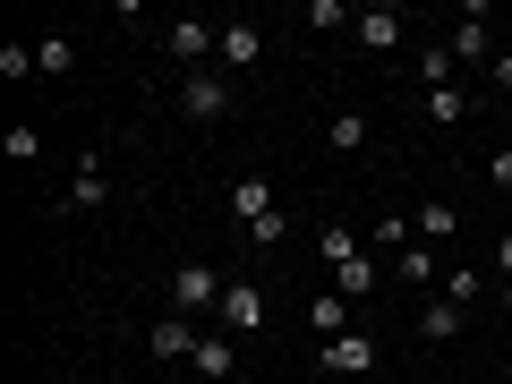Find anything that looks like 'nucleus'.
<instances>
[{"mask_svg": "<svg viewBox=\"0 0 512 384\" xmlns=\"http://www.w3.org/2000/svg\"><path fill=\"white\" fill-rule=\"evenodd\" d=\"M231 214L248 222V231H256L265 214H282V205H274V180H265V171H248V180H231Z\"/></svg>", "mask_w": 512, "mask_h": 384, "instance_id": "7", "label": "nucleus"}, {"mask_svg": "<svg viewBox=\"0 0 512 384\" xmlns=\"http://www.w3.org/2000/svg\"><path fill=\"white\" fill-rule=\"evenodd\" d=\"M0 154H9V163H35V154H43V137H35V128L18 120V128H9V137H0Z\"/></svg>", "mask_w": 512, "mask_h": 384, "instance_id": "21", "label": "nucleus"}, {"mask_svg": "<svg viewBox=\"0 0 512 384\" xmlns=\"http://www.w3.org/2000/svg\"><path fill=\"white\" fill-rule=\"evenodd\" d=\"M299 18H308V26H350V9H342V0H308Z\"/></svg>", "mask_w": 512, "mask_h": 384, "instance_id": "25", "label": "nucleus"}, {"mask_svg": "<svg viewBox=\"0 0 512 384\" xmlns=\"http://www.w3.org/2000/svg\"><path fill=\"white\" fill-rule=\"evenodd\" d=\"M205 308H222V274L205 256H188L180 274H171V316H205Z\"/></svg>", "mask_w": 512, "mask_h": 384, "instance_id": "1", "label": "nucleus"}, {"mask_svg": "<svg viewBox=\"0 0 512 384\" xmlns=\"http://www.w3.org/2000/svg\"><path fill=\"white\" fill-rule=\"evenodd\" d=\"M487 180H495V188H512V146H504V154L487 163Z\"/></svg>", "mask_w": 512, "mask_h": 384, "instance_id": "26", "label": "nucleus"}, {"mask_svg": "<svg viewBox=\"0 0 512 384\" xmlns=\"http://www.w3.org/2000/svg\"><path fill=\"white\" fill-rule=\"evenodd\" d=\"M163 52H171V60H188V69H197L205 52H222V26H205V18H171Z\"/></svg>", "mask_w": 512, "mask_h": 384, "instance_id": "5", "label": "nucleus"}, {"mask_svg": "<svg viewBox=\"0 0 512 384\" xmlns=\"http://www.w3.org/2000/svg\"><path fill=\"white\" fill-rule=\"evenodd\" d=\"M419 231H427V248H436V239H453V231H461V214H453V205H427Z\"/></svg>", "mask_w": 512, "mask_h": 384, "instance_id": "24", "label": "nucleus"}, {"mask_svg": "<svg viewBox=\"0 0 512 384\" xmlns=\"http://www.w3.org/2000/svg\"><path fill=\"white\" fill-rule=\"evenodd\" d=\"M0 77H43L35 69V43H0Z\"/></svg>", "mask_w": 512, "mask_h": 384, "instance_id": "22", "label": "nucleus"}, {"mask_svg": "<svg viewBox=\"0 0 512 384\" xmlns=\"http://www.w3.org/2000/svg\"><path fill=\"white\" fill-rule=\"evenodd\" d=\"M333 282H342V299H367V291H376V282H384V265H376V256H367V248H350L342 265H333Z\"/></svg>", "mask_w": 512, "mask_h": 384, "instance_id": "9", "label": "nucleus"}, {"mask_svg": "<svg viewBox=\"0 0 512 384\" xmlns=\"http://www.w3.org/2000/svg\"><path fill=\"white\" fill-rule=\"evenodd\" d=\"M478 291H487V274H478V265H453V274H444V299H453V308H470Z\"/></svg>", "mask_w": 512, "mask_h": 384, "instance_id": "19", "label": "nucleus"}, {"mask_svg": "<svg viewBox=\"0 0 512 384\" xmlns=\"http://www.w3.org/2000/svg\"><path fill=\"white\" fill-rule=\"evenodd\" d=\"M427 120H436V128H461V120H470V94H461V86L427 94Z\"/></svg>", "mask_w": 512, "mask_h": 384, "instance_id": "17", "label": "nucleus"}, {"mask_svg": "<svg viewBox=\"0 0 512 384\" xmlns=\"http://www.w3.org/2000/svg\"><path fill=\"white\" fill-rule=\"evenodd\" d=\"M231 384H239V376H231Z\"/></svg>", "mask_w": 512, "mask_h": 384, "instance_id": "29", "label": "nucleus"}, {"mask_svg": "<svg viewBox=\"0 0 512 384\" xmlns=\"http://www.w3.org/2000/svg\"><path fill=\"white\" fill-rule=\"evenodd\" d=\"M453 333H461V308L453 299H427L419 308V342H453Z\"/></svg>", "mask_w": 512, "mask_h": 384, "instance_id": "16", "label": "nucleus"}, {"mask_svg": "<svg viewBox=\"0 0 512 384\" xmlns=\"http://www.w3.org/2000/svg\"><path fill=\"white\" fill-rule=\"evenodd\" d=\"M393 265H402L410 282H436V248H427V239H419V248H402V256H393Z\"/></svg>", "mask_w": 512, "mask_h": 384, "instance_id": "23", "label": "nucleus"}, {"mask_svg": "<svg viewBox=\"0 0 512 384\" xmlns=\"http://www.w3.org/2000/svg\"><path fill=\"white\" fill-rule=\"evenodd\" d=\"M188 367H197L205 384H231V367H239V350H231V333H205V342H197V359H188Z\"/></svg>", "mask_w": 512, "mask_h": 384, "instance_id": "10", "label": "nucleus"}, {"mask_svg": "<svg viewBox=\"0 0 512 384\" xmlns=\"http://www.w3.org/2000/svg\"><path fill=\"white\" fill-rule=\"evenodd\" d=\"M453 60H487V18H478V9L453 26Z\"/></svg>", "mask_w": 512, "mask_h": 384, "instance_id": "18", "label": "nucleus"}, {"mask_svg": "<svg viewBox=\"0 0 512 384\" xmlns=\"http://www.w3.org/2000/svg\"><path fill=\"white\" fill-rule=\"evenodd\" d=\"M402 35H410L402 9H359V43H367V52H393Z\"/></svg>", "mask_w": 512, "mask_h": 384, "instance_id": "8", "label": "nucleus"}, {"mask_svg": "<svg viewBox=\"0 0 512 384\" xmlns=\"http://www.w3.org/2000/svg\"><path fill=\"white\" fill-rule=\"evenodd\" d=\"M231 103H239V94L222 86L214 69H188L180 77V111H188V120H231Z\"/></svg>", "mask_w": 512, "mask_h": 384, "instance_id": "2", "label": "nucleus"}, {"mask_svg": "<svg viewBox=\"0 0 512 384\" xmlns=\"http://www.w3.org/2000/svg\"><path fill=\"white\" fill-rule=\"evenodd\" d=\"M69 205H77V214H94V205H111V180H103V163H94V154H86V171L69 180Z\"/></svg>", "mask_w": 512, "mask_h": 384, "instance_id": "13", "label": "nucleus"}, {"mask_svg": "<svg viewBox=\"0 0 512 384\" xmlns=\"http://www.w3.org/2000/svg\"><path fill=\"white\" fill-rule=\"evenodd\" d=\"M197 342L205 333H188V316H163L154 325V359H197Z\"/></svg>", "mask_w": 512, "mask_h": 384, "instance_id": "11", "label": "nucleus"}, {"mask_svg": "<svg viewBox=\"0 0 512 384\" xmlns=\"http://www.w3.org/2000/svg\"><path fill=\"white\" fill-rule=\"evenodd\" d=\"M316 367H325V376H367V367H376V342H367V333H342V342H316Z\"/></svg>", "mask_w": 512, "mask_h": 384, "instance_id": "4", "label": "nucleus"}, {"mask_svg": "<svg viewBox=\"0 0 512 384\" xmlns=\"http://www.w3.org/2000/svg\"><path fill=\"white\" fill-rule=\"evenodd\" d=\"M453 69H461V60H453V43H427V52H419V86H427V94H444V86H453Z\"/></svg>", "mask_w": 512, "mask_h": 384, "instance_id": "15", "label": "nucleus"}, {"mask_svg": "<svg viewBox=\"0 0 512 384\" xmlns=\"http://www.w3.org/2000/svg\"><path fill=\"white\" fill-rule=\"evenodd\" d=\"M256 60H265V26L222 18V69H256Z\"/></svg>", "mask_w": 512, "mask_h": 384, "instance_id": "6", "label": "nucleus"}, {"mask_svg": "<svg viewBox=\"0 0 512 384\" xmlns=\"http://www.w3.org/2000/svg\"><path fill=\"white\" fill-rule=\"evenodd\" d=\"M222 333H265V291H256V282H231V291H222Z\"/></svg>", "mask_w": 512, "mask_h": 384, "instance_id": "3", "label": "nucleus"}, {"mask_svg": "<svg viewBox=\"0 0 512 384\" xmlns=\"http://www.w3.org/2000/svg\"><path fill=\"white\" fill-rule=\"evenodd\" d=\"M495 308H512V282H504V299H495Z\"/></svg>", "mask_w": 512, "mask_h": 384, "instance_id": "28", "label": "nucleus"}, {"mask_svg": "<svg viewBox=\"0 0 512 384\" xmlns=\"http://www.w3.org/2000/svg\"><path fill=\"white\" fill-rule=\"evenodd\" d=\"M69 60H77L69 35H43V43H35V69H43V77H69Z\"/></svg>", "mask_w": 512, "mask_h": 384, "instance_id": "20", "label": "nucleus"}, {"mask_svg": "<svg viewBox=\"0 0 512 384\" xmlns=\"http://www.w3.org/2000/svg\"><path fill=\"white\" fill-rule=\"evenodd\" d=\"M495 265H504V282H512V231H504V239H495Z\"/></svg>", "mask_w": 512, "mask_h": 384, "instance_id": "27", "label": "nucleus"}, {"mask_svg": "<svg viewBox=\"0 0 512 384\" xmlns=\"http://www.w3.org/2000/svg\"><path fill=\"white\" fill-rule=\"evenodd\" d=\"M325 146L333 154H359L367 146V111H333V120H325Z\"/></svg>", "mask_w": 512, "mask_h": 384, "instance_id": "14", "label": "nucleus"}, {"mask_svg": "<svg viewBox=\"0 0 512 384\" xmlns=\"http://www.w3.org/2000/svg\"><path fill=\"white\" fill-rule=\"evenodd\" d=\"M308 333L316 342H342L350 333V299H308Z\"/></svg>", "mask_w": 512, "mask_h": 384, "instance_id": "12", "label": "nucleus"}]
</instances>
